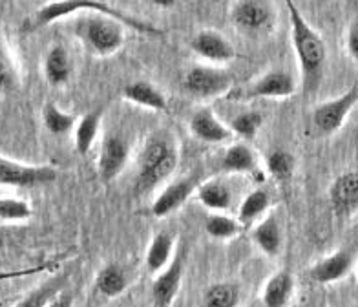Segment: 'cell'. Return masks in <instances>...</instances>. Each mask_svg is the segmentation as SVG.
<instances>
[{
  "label": "cell",
  "mask_w": 358,
  "mask_h": 307,
  "mask_svg": "<svg viewBox=\"0 0 358 307\" xmlns=\"http://www.w3.org/2000/svg\"><path fill=\"white\" fill-rule=\"evenodd\" d=\"M292 26V44L296 50L298 61L307 83H313L320 77L322 66L325 62V44L320 35L315 34L302 15L298 13L292 2H287Z\"/></svg>",
  "instance_id": "1"
},
{
  "label": "cell",
  "mask_w": 358,
  "mask_h": 307,
  "mask_svg": "<svg viewBox=\"0 0 358 307\" xmlns=\"http://www.w3.org/2000/svg\"><path fill=\"white\" fill-rule=\"evenodd\" d=\"M77 10H95L99 11V13L106 15L110 19L117 20V22L128 24V26H132L134 29L137 31H141V34H152V35H163L159 28H154L152 24L143 22V20H137L130 15L121 13L119 10L112 8L106 2H94V0H64V2H52V4L44 6L43 10L37 13V19H35V24L37 26H44V24H50L53 20L61 19L64 15L73 13Z\"/></svg>",
  "instance_id": "2"
},
{
  "label": "cell",
  "mask_w": 358,
  "mask_h": 307,
  "mask_svg": "<svg viewBox=\"0 0 358 307\" xmlns=\"http://www.w3.org/2000/svg\"><path fill=\"white\" fill-rule=\"evenodd\" d=\"M80 34L86 38L90 48L99 55H110V53L117 52L121 44H123V31L119 26L117 20L110 19V17H94L80 24Z\"/></svg>",
  "instance_id": "3"
},
{
  "label": "cell",
  "mask_w": 358,
  "mask_h": 307,
  "mask_svg": "<svg viewBox=\"0 0 358 307\" xmlns=\"http://www.w3.org/2000/svg\"><path fill=\"white\" fill-rule=\"evenodd\" d=\"M357 101L358 86H353L348 94L340 95L338 99L320 104V106L315 110L313 123H315V127L324 134L336 132V130L342 127L344 119L348 117V114L351 112V108H353Z\"/></svg>",
  "instance_id": "4"
},
{
  "label": "cell",
  "mask_w": 358,
  "mask_h": 307,
  "mask_svg": "<svg viewBox=\"0 0 358 307\" xmlns=\"http://www.w3.org/2000/svg\"><path fill=\"white\" fill-rule=\"evenodd\" d=\"M57 180V172L50 166H24L13 161H0V183L13 187H35Z\"/></svg>",
  "instance_id": "5"
},
{
  "label": "cell",
  "mask_w": 358,
  "mask_h": 307,
  "mask_svg": "<svg viewBox=\"0 0 358 307\" xmlns=\"http://www.w3.org/2000/svg\"><path fill=\"white\" fill-rule=\"evenodd\" d=\"M187 90L199 97H214L231 86V77L223 70H214L207 66H194L185 79Z\"/></svg>",
  "instance_id": "6"
},
{
  "label": "cell",
  "mask_w": 358,
  "mask_h": 307,
  "mask_svg": "<svg viewBox=\"0 0 358 307\" xmlns=\"http://www.w3.org/2000/svg\"><path fill=\"white\" fill-rule=\"evenodd\" d=\"M181 276H183V256L178 255L169 265L165 273H161L152 285V297L156 307H170L174 302L176 294L179 291L181 284Z\"/></svg>",
  "instance_id": "7"
},
{
  "label": "cell",
  "mask_w": 358,
  "mask_h": 307,
  "mask_svg": "<svg viewBox=\"0 0 358 307\" xmlns=\"http://www.w3.org/2000/svg\"><path fill=\"white\" fill-rule=\"evenodd\" d=\"M192 50L198 55L216 62H225L234 59V48L216 31H201L192 38Z\"/></svg>",
  "instance_id": "8"
},
{
  "label": "cell",
  "mask_w": 358,
  "mask_h": 307,
  "mask_svg": "<svg viewBox=\"0 0 358 307\" xmlns=\"http://www.w3.org/2000/svg\"><path fill=\"white\" fill-rule=\"evenodd\" d=\"M331 201L338 214L353 213L358 207V172L340 176L331 189Z\"/></svg>",
  "instance_id": "9"
},
{
  "label": "cell",
  "mask_w": 358,
  "mask_h": 307,
  "mask_svg": "<svg viewBox=\"0 0 358 307\" xmlns=\"http://www.w3.org/2000/svg\"><path fill=\"white\" fill-rule=\"evenodd\" d=\"M194 187H196V178L179 180L170 185V187H166L161 192L159 198L154 201V205H152V214L157 217H163L172 213V210H176L179 205L183 204L185 199L189 198Z\"/></svg>",
  "instance_id": "10"
},
{
  "label": "cell",
  "mask_w": 358,
  "mask_h": 307,
  "mask_svg": "<svg viewBox=\"0 0 358 307\" xmlns=\"http://www.w3.org/2000/svg\"><path fill=\"white\" fill-rule=\"evenodd\" d=\"M127 145L119 137H108L103 143V150L99 157V172L104 181L113 180L121 172L127 161Z\"/></svg>",
  "instance_id": "11"
},
{
  "label": "cell",
  "mask_w": 358,
  "mask_h": 307,
  "mask_svg": "<svg viewBox=\"0 0 358 307\" xmlns=\"http://www.w3.org/2000/svg\"><path fill=\"white\" fill-rule=\"evenodd\" d=\"M190 128H192L194 136L203 139L207 143H222L231 137V130H227L210 110L203 108L198 110L190 119Z\"/></svg>",
  "instance_id": "12"
},
{
  "label": "cell",
  "mask_w": 358,
  "mask_h": 307,
  "mask_svg": "<svg viewBox=\"0 0 358 307\" xmlns=\"http://www.w3.org/2000/svg\"><path fill=\"white\" fill-rule=\"evenodd\" d=\"M351 267V252L348 250H338L335 255H331L329 258H325L324 262L316 264L309 274L311 278L318 284H331L336 282L344 276Z\"/></svg>",
  "instance_id": "13"
},
{
  "label": "cell",
  "mask_w": 358,
  "mask_h": 307,
  "mask_svg": "<svg viewBox=\"0 0 358 307\" xmlns=\"http://www.w3.org/2000/svg\"><path fill=\"white\" fill-rule=\"evenodd\" d=\"M294 92V80L285 71H271L255 83L249 90L250 97H287Z\"/></svg>",
  "instance_id": "14"
},
{
  "label": "cell",
  "mask_w": 358,
  "mask_h": 307,
  "mask_svg": "<svg viewBox=\"0 0 358 307\" xmlns=\"http://www.w3.org/2000/svg\"><path fill=\"white\" fill-rule=\"evenodd\" d=\"M232 19L238 26L245 29H259L262 26L268 22L271 19V13H268V8L255 0H245V2H240L236 4L234 13H232Z\"/></svg>",
  "instance_id": "15"
},
{
  "label": "cell",
  "mask_w": 358,
  "mask_h": 307,
  "mask_svg": "<svg viewBox=\"0 0 358 307\" xmlns=\"http://www.w3.org/2000/svg\"><path fill=\"white\" fill-rule=\"evenodd\" d=\"M294 287V280L287 271L274 274L273 278L268 280L264 291V306L265 307H285L289 298L292 294Z\"/></svg>",
  "instance_id": "16"
},
{
  "label": "cell",
  "mask_w": 358,
  "mask_h": 307,
  "mask_svg": "<svg viewBox=\"0 0 358 307\" xmlns=\"http://www.w3.org/2000/svg\"><path fill=\"white\" fill-rule=\"evenodd\" d=\"M124 97L141 104V106H146V108L159 110V112L166 110V101L163 94L146 80H136L132 85H128L124 88Z\"/></svg>",
  "instance_id": "17"
},
{
  "label": "cell",
  "mask_w": 358,
  "mask_h": 307,
  "mask_svg": "<svg viewBox=\"0 0 358 307\" xmlns=\"http://www.w3.org/2000/svg\"><path fill=\"white\" fill-rule=\"evenodd\" d=\"M178 165V156H176V150H172L165 159L157 163L156 166H152L148 171H141L139 176H137V181H136V190L139 194L141 192H148L150 189H154L157 183L169 178L172 174V171L176 169Z\"/></svg>",
  "instance_id": "18"
},
{
  "label": "cell",
  "mask_w": 358,
  "mask_h": 307,
  "mask_svg": "<svg viewBox=\"0 0 358 307\" xmlns=\"http://www.w3.org/2000/svg\"><path fill=\"white\" fill-rule=\"evenodd\" d=\"M95 284H97V289L104 297L113 298L119 297L127 289V276H124V271L119 265L110 264L99 271Z\"/></svg>",
  "instance_id": "19"
},
{
  "label": "cell",
  "mask_w": 358,
  "mask_h": 307,
  "mask_svg": "<svg viewBox=\"0 0 358 307\" xmlns=\"http://www.w3.org/2000/svg\"><path fill=\"white\" fill-rule=\"evenodd\" d=\"M44 71H46V79L52 85L66 83V79L70 77V59H68V53L64 52V48L57 46L48 53L46 62H44Z\"/></svg>",
  "instance_id": "20"
},
{
  "label": "cell",
  "mask_w": 358,
  "mask_h": 307,
  "mask_svg": "<svg viewBox=\"0 0 358 307\" xmlns=\"http://www.w3.org/2000/svg\"><path fill=\"white\" fill-rule=\"evenodd\" d=\"M252 238H255V241L265 255H276L280 250V245H282V234H280L278 225H276L273 217L259 223L255 232H252Z\"/></svg>",
  "instance_id": "21"
},
{
  "label": "cell",
  "mask_w": 358,
  "mask_h": 307,
  "mask_svg": "<svg viewBox=\"0 0 358 307\" xmlns=\"http://www.w3.org/2000/svg\"><path fill=\"white\" fill-rule=\"evenodd\" d=\"M170 252H172V238L165 232L157 234L154 240H152V245L148 249V255H146V265L152 273H157L169 264Z\"/></svg>",
  "instance_id": "22"
},
{
  "label": "cell",
  "mask_w": 358,
  "mask_h": 307,
  "mask_svg": "<svg viewBox=\"0 0 358 307\" xmlns=\"http://www.w3.org/2000/svg\"><path fill=\"white\" fill-rule=\"evenodd\" d=\"M99 112H92V114L85 115L80 119V123L77 124L76 130V148L80 156L88 154V150L94 145V139L97 136V127H99Z\"/></svg>",
  "instance_id": "23"
},
{
  "label": "cell",
  "mask_w": 358,
  "mask_h": 307,
  "mask_svg": "<svg viewBox=\"0 0 358 307\" xmlns=\"http://www.w3.org/2000/svg\"><path fill=\"white\" fill-rule=\"evenodd\" d=\"M222 166L231 172H249L255 166V156L245 145H234L225 152Z\"/></svg>",
  "instance_id": "24"
},
{
  "label": "cell",
  "mask_w": 358,
  "mask_h": 307,
  "mask_svg": "<svg viewBox=\"0 0 358 307\" xmlns=\"http://www.w3.org/2000/svg\"><path fill=\"white\" fill-rule=\"evenodd\" d=\"M205 307H236L238 306V287L232 284H216L208 287L203 298Z\"/></svg>",
  "instance_id": "25"
},
{
  "label": "cell",
  "mask_w": 358,
  "mask_h": 307,
  "mask_svg": "<svg viewBox=\"0 0 358 307\" xmlns=\"http://www.w3.org/2000/svg\"><path fill=\"white\" fill-rule=\"evenodd\" d=\"M199 199L205 207L213 210H223L231 204V192L222 183H205L199 189Z\"/></svg>",
  "instance_id": "26"
},
{
  "label": "cell",
  "mask_w": 358,
  "mask_h": 307,
  "mask_svg": "<svg viewBox=\"0 0 358 307\" xmlns=\"http://www.w3.org/2000/svg\"><path fill=\"white\" fill-rule=\"evenodd\" d=\"M268 207V196L265 190H255L245 198L243 205L240 208V220L241 223H250L259 214L265 213V208Z\"/></svg>",
  "instance_id": "27"
},
{
  "label": "cell",
  "mask_w": 358,
  "mask_h": 307,
  "mask_svg": "<svg viewBox=\"0 0 358 307\" xmlns=\"http://www.w3.org/2000/svg\"><path fill=\"white\" fill-rule=\"evenodd\" d=\"M61 285H62V278L52 280V282L44 284L43 287L35 289L34 293L28 294V297L24 298L22 302H20L17 307H46L48 304L52 302L53 298H55L57 291H59Z\"/></svg>",
  "instance_id": "28"
},
{
  "label": "cell",
  "mask_w": 358,
  "mask_h": 307,
  "mask_svg": "<svg viewBox=\"0 0 358 307\" xmlns=\"http://www.w3.org/2000/svg\"><path fill=\"white\" fill-rule=\"evenodd\" d=\"M44 124L52 134L61 136V134L70 132L73 127V117L57 108L55 104H48L44 108Z\"/></svg>",
  "instance_id": "29"
},
{
  "label": "cell",
  "mask_w": 358,
  "mask_h": 307,
  "mask_svg": "<svg viewBox=\"0 0 358 307\" xmlns=\"http://www.w3.org/2000/svg\"><path fill=\"white\" fill-rule=\"evenodd\" d=\"M267 169L276 180H287L291 178L292 169H294V159L289 152L274 150L267 157Z\"/></svg>",
  "instance_id": "30"
},
{
  "label": "cell",
  "mask_w": 358,
  "mask_h": 307,
  "mask_svg": "<svg viewBox=\"0 0 358 307\" xmlns=\"http://www.w3.org/2000/svg\"><path fill=\"white\" fill-rule=\"evenodd\" d=\"M172 148L166 145L165 141H161V139H154L146 145V148L143 150L141 154V163H139V172L141 171H148L152 166H156L157 163L165 159L169 156Z\"/></svg>",
  "instance_id": "31"
},
{
  "label": "cell",
  "mask_w": 358,
  "mask_h": 307,
  "mask_svg": "<svg viewBox=\"0 0 358 307\" xmlns=\"http://www.w3.org/2000/svg\"><path fill=\"white\" fill-rule=\"evenodd\" d=\"M232 130L238 136L245 137V139H252L258 132V128L262 127V115L258 112H243V114L236 115L232 119Z\"/></svg>",
  "instance_id": "32"
},
{
  "label": "cell",
  "mask_w": 358,
  "mask_h": 307,
  "mask_svg": "<svg viewBox=\"0 0 358 307\" xmlns=\"http://www.w3.org/2000/svg\"><path fill=\"white\" fill-rule=\"evenodd\" d=\"M31 216V208L26 201H20V199H10L4 198L0 201V217L8 222H17V220H26V217Z\"/></svg>",
  "instance_id": "33"
},
{
  "label": "cell",
  "mask_w": 358,
  "mask_h": 307,
  "mask_svg": "<svg viewBox=\"0 0 358 307\" xmlns=\"http://www.w3.org/2000/svg\"><path fill=\"white\" fill-rule=\"evenodd\" d=\"M205 229L213 238H231L238 232L236 223L227 216H208L205 222Z\"/></svg>",
  "instance_id": "34"
},
{
  "label": "cell",
  "mask_w": 358,
  "mask_h": 307,
  "mask_svg": "<svg viewBox=\"0 0 358 307\" xmlns=\"http://www.w3.org/2000/svg\"><path fill=\"white\" fill-rule=\"evenodd\" d=\"M348 48H349V53H351V57L358 62V24H355L353 28L349 29Z\"/></svg>",
  "instance_id": "35"
},
{
  "label": "cell",
  "mask_w": 358,
  "mask_h": 307,
  "mask_svg": "<svg viewBox=\"0 0 358 307\" xmlns=\"http://www.w3.org/2000/svg\"><path fill=\"white\" fill-rule=\"evenodd\" d=\"M46 307H71V297L68 293L59 294L52 300V302L48 304Z\"/></svg>",
  "instance_id": "36"
},
{
  "label": "cell",
  "mask_w": 358,
  "mask_h": 307,
  "mask_svg": "<svg viewBox=\"0 0 358 307\" xmlns=\"http://www.w3.org/2000/svg\"><path fill=\"white\" fill-rule=\"evenodd\" d=\"M156 6H166V8H172V6H174V2H172V0H156Z\"/></svg>",
  "instance_id": "37"
}]
</instances>
